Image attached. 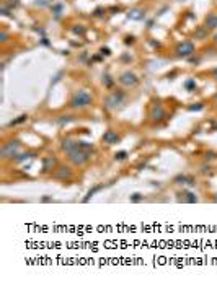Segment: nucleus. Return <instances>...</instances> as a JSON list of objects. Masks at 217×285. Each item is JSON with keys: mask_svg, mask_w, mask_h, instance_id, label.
<instances>
[{"mask_svg": "<svg viewBox=\"0 0 217 285\" xmlns=\"http://www.w3.org/2000/svg\"><path fill=\"white\" fill-rule=\"evenodd\" d=\"M90 156H91L90 150H83L82 147H80L78 150H75V152L69 153V160H70L74 165H78V166L87 163L88 160H90Z\"/></svg>", "mask_w": 217, "mask_h": 285, "instance_id": "obj_2", "label": "nucleus"}, {"mask_svg": "<svg viewBox=\"0 0 217 285\" xmlns=\"http://www.w3.org/2000/svg\"><path fill=\"white\" fill-rule=\"evenodd\" d=\"M56 163H57V161H56L54 156H46V158L42 160V171H44V173L51 171L54 166H56Z\"/></svg>", "mask_w": 217, "mask_h": 285, "instance_id": "obj_9", "label": "nucleus"}, {"mask_svg": "<svg viewBox=\"0 0 217 285\" xmlns=\"http://www.w3.org/2000/svg\"><path fill=\"white\" fill-rule=\"evenodd\" d=\"M23 121H26V116H25V114H23V116H20L18 119H15V121H11L10 125H16V124H20V122H23Z\"/></svg>", "mask_w": 217, "mask_h": 285, "instance_id": "obj_15", "label": "nucleus"}, {"mask_svg": "<svg viewBox=\"0 0 217 285\" xmlns=\"http://www.w3.org/2000/svg\"><path fill=\"white\" fill-rule=\"evenodd\" d=\"M137 13H141L139 10L132 11V13H129V16H132V18H142V15H137Z\"/></svg>", "mask_w": 217, "mask_h": 285, "instance_id": "obj_18", "label": "nucleus"}, {"mask_svg": "<svg viewBox=\"0 0 217 285\" xmlns=\"http://www.w3.org/2000/svg\"><path fill=\"white\" fill-rule=\"evenodd\" d=\"M165 118V111L162 106H153L152 111H150V119H152L153 122H158L162 121V119Z\"/></svg>", "mask_w": 217, "mask_h": 285, "instance_id": "obj_7", "label": "nucleus"}, {"mask_svg": "<svg viewBox=\"0 0 217 285\" xmlns=\"http://www.w3.org/2000/svg\"><path fill=\"white\" fill-rule=\"evenodd\" d=\"M56 178L61 179V181H65V179H70L72 178V173H70V170L69 168H59L56 173Z\"/></svg>", "mask_w": 217, "mask_h": 285, "instance_id": "obj_10", "label": "nucleus"}, {"mask_svg": "<svg viewBox=\"0 0 217 285\" xmlns=\"http://www.w3.org/2000/svg\"><path fill=\"white\" fill-rule=\"evenodd\" d=\"M214 75H216V78H217V70H216V72H214Z\"/></svg>", "mask_w": 217, "mask_h": 285, "instance_id": "obj_19", "label": "nucleus"}, {"mask_svg": "<svg viewBox=\"0 0 217 285\" xmlns=\"http://www.w3.org/2000/svg\"><path fill=\"white\" fill-rule=\"evenodd\" d=\"M216 41H217V36H216Z\"/></svg>", "mask_w": 217, "mask_h": 285, "instance_id": "obj_20", "label": "nucleus"}, {"mask_svg": "<svg viewBox=\"0 0 217 285\" xmlns=\"http://www.w3.org/2000/svg\"><path fill=\"white\" fill-rule=\"evenodd\" d=\"M139 201H142L141 194H132V196H131V202H139Z\"/></svg>", "mask_w": 217, "mask_h": 285, "instance_id": "obj_16", "label": "nucleus"}, {"mask_svg": "<svg viewBox=\"0 0 217 285\" xmlns=\"http://www.w3.org/2000/svg\"><path fill=\"white\" fill-rule=\"evenodd\" d=\"M103 142L108 145H114V144H118L119 142V135L114 130H106L105 132V135H103Z\"/></svg>", "mask_w": 217, "mask_h": 285, "instance_id": "obj_6", "label": "nucleus"}, {"mask_svg": "<svg viewBox=\"0 0 217 285\" xmlns=\"http://www.w3.org/2000/svg\"><path fill=\"white\" fill-rule=\"evenodd\" d=\"M206 28H217V13H211L206 20Z\"/></svg>", "mask_w": 217, "mask_h": 285, "instance_id": "obj_12", "label": "nucleus"}, {"mask_svg": "<svg viewBox=\"0 0 217 285\" xmlns=\"http://www.w3.org/2000/svg\"><path fill=\"white\" fill-rule=\"evenodd\" d=\"M121 82H122L124 85H131V87H134V85L137 83V78H136V75H134V73H129V72H127V73H124V75H122Z\"/></svg>", "mask_w": 217, "mask_h": 285, "instance_id": "obj_11", "label": "nucleus"}, {"mask_svg": "<svg viewBox=\"0 0 217 285\" xmlns=\"http://www.w3.org/2000/svg\"><path fill=\"white\" fill-rule=\"evenodd\" d=\"M176 52H178V56H189V54L194 52V46L191 42H183L176 49Z\"/></svg>", "mask_w": 217, "mask_h": 285, "instance_id": "obj_8", "label": "nucleus"}, {"mask_svg": "<svg viewBox=\"0 0 217 285\" xmlns=\"http://www.w3.org/2000/svg\"><path fill=\"white\" fill-rule=\"evenodd\" d=\"M91 101H93V96L87 90H80L74 95L72 101H70V106L72 108H87L91 104Z\"/></svg>", "mask_w": 217, "mask_h": 285, "instance_id": "obj_1", "label": "nucleus"}, {"mask_svg": "<svg viewBox=\"0 0 217 285\" xmlns=\"http://www.w3.org/2000/svg\"><path fill=\"white\" fill-rule=\"evenodd\" d=\"M114 158L119 160V161H121V160H126V158H127V152H119V153H116V155H114Z\"/></svg>", "mask_w": 217, "mask_h": 285, "instance_id": "obj_14", "label": "nucleus"}, {"mask_svg": "<svg viewBox=\"0 0 217 285\" xmlns=\"http://www.w3.org/2000/svg\"><path fill=\"white\" fill-rule=\"evenodd\" d=\"M69 121H70V116H62V119H59V121H57V122H59V124H67V122Z\"/></svg>", "mask_w": 217, "mask_h": 285, "instance_id": "obj_17", "label": "nucleus"}, {"mask_svg": "<svg viewBox=\"0 0 217 285\" xmlns=\"http://www.w3.org/2000/svg\"><path fill=\"white\" fill-rule=\"evenodd\" d=\"M100 189H103V184H100V186H96V187H93V189H90V191H88V194H87V197L83 199V202H88V201H90V197H91V196H93L95 192H98Z\"/></svg>", "mask_w": 217, "mask_h": 285, "instance_id": "obj_13", "label": "nucleus"}, {"mask_svg": "<svg viewBox=\"0 0 217 285\" xmlns=\"http://www.w3.org/2000/svg\"><path fill=\"white\" fill-rule=\"evenodd\" d=\"M80 145H82V142L72 140V139H64V140H62V150L67 152V153H72V152H75V150H78Z\"/></svg>", "mask_w": 217, "mask_h": 285, "instance_id": "obj_4", "label": "nucleus"}, {"mask_svg": "<svg viewBox=\"0 0 217 285\" xmlns=\"http://www.w3.org/2000/svg\"><path fill=\"white\" fill-rule=\"evenodd\" d=\"M20 144L18 142H8V144H5L4 147H2V156L4 158H10V156H15L16 155V150H18Z\"/></svg>", "mask_w": 217, "mask_h": 285, "instance_id": "obj_3", "label": "nucleus"}, {"mask_svg": "<svg viewBox=\"0 0 217 285\" xmlns=\"http://www.w3.org/2000/svg\"><path fill=\"white\" fill-rule=\"evenodd\" d=\"M216 98H217V96H216Z\"/></svg>", "mask_w": 217, "mask_h": 285, "instance_id": "obj_21", "label": "nucleus"}, {"mask_svg": "<svg viewBox=\"0 0 217 285\" xmlns=\"http://www.w3.org/2000/svg\"><path fill=\"white\" fill-rule=\"evenodd\" d=\"M122 99H124V95H122V93H113V95L106 99V108H116L118 104H121Z\"/></svg>", "mask_w": 217, "mask_h": 285, "instance_id": "obj_5", "label": "nucleus"}]
</instances>
